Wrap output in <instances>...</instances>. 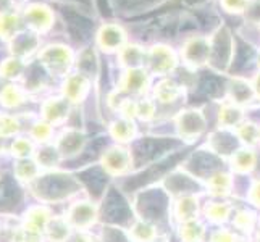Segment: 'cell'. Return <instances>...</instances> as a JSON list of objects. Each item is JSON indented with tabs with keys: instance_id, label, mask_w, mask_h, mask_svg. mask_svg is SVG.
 I'll use <instances>...</instances> for the list:
<instances>
[{
	"instance_id": "obj_21",
	"label": "cell",
	"mask_w": 260,
	"mask_h": 242,
	"mask_svg": "<svg viewBox=\"0 0 260 242\" xmlns=\"http://www.w3.org/2000/svg\"><path fill=\"white\" fill-rule=\"evenodd\" d=\"M257 165V152L254 147H241L230 155V166L238 175L250 173Z\"/></svg>"
},
{
	"instance_id": "obj_32",
	"label": "cell",
	"mask_w": 260,
	"mask_h": 242,
	"mask_svg": "<svg viewBox=\"0 0 260 242\" xmlns=\"http://www.w3.org/2000/svg\"><path fill=\"white\" fill-rule=\"evenodd\" d=\"M20 129H21V123L15 115L0 113V136L12 137L20 132Z\"/></svg>"
},
{
	"instance_id": "obj_11",
	"label": "cell",
	"mask_w": 260,
	"mask_h": 242,
	"mask_svg": "<svg viewBox=\"0 0 260 242\" xmlns=\"http://www.w3.org/2000/svg\"><path fill=\"white\" fill-rule=\"evenodd\" d=\"M73 105H71L63 95H50L44 98L39 107V116L42 120L50 123L52 126H60L63 124L71 115Z\"/></svg>"
},
{
	"instance_id": "obj_41",
	"label": "cell",
	"mask_w": 260,
	"mask_h": 242,
	"mask_svg": "<svg viewBox=\"0 0 260 242\" xmlns=\"http://www.w3.org/2000/svg\"><path fill=\"white\" fill-rule=\"evenodd\" d=\"M249 200L257 209H260V179H255L249 189Z\"/></svg>"
},
{
	"instance_id": "obj_24",
	"label": "cell",
	"mask_w": 260,
	"mask_h": 242,
	"mask_svg": "<svg viewBox=\"0 0 260 242\" xmlns=\"http://www.w3.org/2000/svg\"><path fill=\"white\" fill-rule=\"evenodd\" d=\"M233 212H235V207L223 199L207 202L205 207L202 209L205 220L213 223V225H223V223H226L233 217Z\"/></svg>"
},
{
	"instance_id": "obj_20",
	"label": "cell",
	"mask_w": 260,
	"mask_h": 242,
	"mask_svg": "<svg viewBox=\"0 0 260 242\" xmlns=\"http://www.w3.org/2000/svg\"><path fill=\"white\" fill-rule=\"evenodd\" d=\"M201 212L199 197L192 194L179 195L173 203V215L178 223H184L189 220H196L197 215Z\"/></svg>"
},
{
	"instance_id": "obj_43",
	"label": "cell",
	"mask_w": 260,
	"mask_h": 242,
	"mask_svg": "<svg viewBox=\"0 0 260 242\" xmlns=\"http://www.w3.org/2000/svg\"><path fill=\"white\" fill-rule=\"evenodd\" d=\"M257 226H258V232H260V218H258V223H257Z\"/></svg>"
},
{
	"instance_id": "obj_23",
	"label": "cell",
	"mask_w": 260,
	"mask_h": 242,
	"mask_svg": "<svg viewBox=\"0 0 260 242\" xmlns=\"http://www.w3.org/2000/svg\"><path fill=\"white\" fill-rule=\"evenodd\" d=\"M23 29H24V23L20 10L0 15V44L2 46H7Z\"/></svg>"
},
{
	"instance_id": "obj_6",
	"label": "cell",
	"mask_w": 260,
	"mask_h": 242,
	"mask_svg": "<svg viewBox=\"0 0 260 242\" xmlns=\"http://www.w3.org/2000/svg\"><path fill=\"white\" fill-rule=\"evenodd\" d=\"M175 126L179 137L192 142L199 139L207 129V118L199 109H184L176 115Z\"/></svg>"
},
{
	"instance_id": "obj_31",
	"label": "cell",
	"mask_w": 260,
	"mask_h": 242,
	"mask_svg": "<svg viewBox=\"0 0 260 242\" xmlns=\"http://www.w3.org/2000/svg\"><path fill=\"white\" fill-rule=\"evenodd\" d=\"M46 228L52 242H67L71 236V225L67 218H53Z\"/></svg>"
},
{
	"instance_id": "obj_30",
	"label": "cell",
	"mask_w": 260,
	"mask_h": 242,
	"mask_svg": "<svg viewBox=\"0 0 260 242\" xmlns=\"http://www.w3.org/2000/svg\"><path fill=\"white\" fill-rule=\"evenodd\" d=\"M257 223H258V218L252 210L241 209L233 215V226H235L236 231L244 232V234L254 232V228L257 226Z\"/></svg>"
},
{
	"instance_id": "obj_3",
	"label": "cell",
	"mask_w": 260,
	"mask_h": 242,
	"mask_svg": "<svg viewBox=\"0 0 260 242\" xmlns=\"http://www.w3.org/2000/svg\"><path fill=\"white\" fill-rule=\"evenodd\" d=\"M178 55L176 52L165 44H154L147 49L146 55V70L150 76L157 78H167L173 73L178 66Z\"/></svg>"
},
{
	"instance_id": "obj_13",
	"label": "cell",
	"mask_w": 260,
	"mask_h": 242,
	"mask_svg": "<svg viewBox=\"0 0 260 242\" xmlns=\"http://www.w3.org/2000/svg\"><path fill=\"white\" fill-rule=\"evenodd\" d=\"M67 220L70 221L71 226H75L78 231H86L91 228L95 220H97V207L92 202H76L75 205H71L68 210Z\"/></svg>"
},
{
	"instance_id": "obj_22",
	"label": "cell",
	"mask_w": 260,
	"mask_h": 242,
	"mask_svg": "<svg viewBox=\"0 0 260 242\" xmlns=\"http://www.w3.org/2000/svg\"><path fill=\"white\" fill-rule=\"evenodd\" d=\"M109 132H110L112 139L116 142V144L124 146V144H128V142H131L134 137H136V134H138L136 121L120 116V118H116V120H113L110 123Z\"/></svg>"
},
{
	"instance_id": "obj_7",
	"label": "cell",
	"mask_w": 260,
	"mask_h": 242,
	"mask_svg": "<svg viewBox=\"0 0 260 242\" xmlns=\"http://www.w3.org/2000/svg\"><path fill=\"white\" fill-rule=\"evenodd\" d=\"M95 47L104 53H118L128 44V32L118 23H104L95 31Z\"/></svg>"
},
{
	"instance_id": "obj_34",
	"label": "cell",
	"mask_w": 260,
	"mask_h": 242,
	"mask_svg": "<svg viewBox=\"0 0 260 242\" xmlns=\"http://www.w3.org/2000/svg\"><path fill=\"white\" fill-rule=\"evenodd\" d=\"M53 134V126L50 123H47L46 120H38L32 123L31 126V137H34L39 142H47Z\"/></svg>"
},
{
	"instance_id": "obj_27",
	"label": "cell",
	"mask_w": 260,
	"mask_h": 242,
	"mask_svg": "<svg viewBox=\"0 0 260 242\" xmlns=\"http://www.w3.org/2000/svg\"><path fill=\"white\" fill-rule=\"evenodd\" d=\"M205 234H207V229L199 218L179 223L178 226V236L181 242H202Z\"/></svg>"
},
{
	"instance_id": "obj_18",
	"label": "cell",
	"mask_w": 260,
	"mask_h": 242,
	"mask_svg": "<svg viewBox=\"0 0 260 242\" xmlns=\"http://www.w3.org/2000/svg\"><path fill=\"white\" fill-rule=\"evenodd\" d=\"M29 94L20 83H7L0 92V107L5 110H16L28 103Z\"/></svg>"
},
{
	"instance_id": "obj_25",
	"label": "cell",
	"mask_w": 260,
	"mask_h": 242,
	"mask_svg": "<svg viewBox=\"0 0 260 242\" xmlns=\"http://www.w3.org/2000/svg\"><path fill=\"white\" fill-rule=\"evenodd\" d=\"M207 192L215 199H225L233 189V176L228 171H215L205 181Z\"/></svg>"
},
{
	"instance_id": "obj_45",
	"label": "cell",
	"mask_w": 260,
	"mask_h": 242,
	"mask_svg": "<svg viewBox=\"0 0 260 242\" xmlns=\"http://www.w3.org/2000/svg\"><path fill=\"white\" fill-rule=\"evenodd\" d=\"M258 66H260V52H258Z\"/></svg>"
},
{
	"instance_id": "obj_26",
	"label": "cell",
	"mask_w": 260,
	"mask_h": 242,
	"mask_svg": "<svg viewBox=\"0 0 260 242\" xmlns=\"http://www.w3.org/2000/svg\"><path fill=\"white\" fill-rule=\"evenodd\" d=\"M26 66H28L26 61L5 55L0 58V79H4L5 83H21Z\"/></svg>"
},
{
	"instance_id": "obj_38",
	"label": "cell",
	"mask_w": 260,
	"mask_h": 242,
	"mask_svg": "<svg viewBox=\"0 0 260 242\" xmlns=\"http://www.w3.org/2000/svg\"><path fill=\"white\" fill-rule=\"evenodd\" d=\"M210 242H239L235 231L226 228H218L210 234Z\"/></svg>"
},
{
	"instance_id": "obj_35",
	"label": "cell",
	"mask_w": 260,
	"mask_h": 242,
	"mask_svg": "<svg viewBox=\"0 0 260 242\" xmlns=\"http://www.w3.org/2000/svg\"><path fill=\"white\" fill-rule=\"evenodd\" d=\"M61 158V154L58 152L57 147L49 146V147H44L42 152L39 154V166H55Z\"/></svg>"
},
{
	"instance_id": "obj_12",
	"label": "cell",
	"mask_w": 260,
	"mask_h": 242,
	"mask_svg": "<svg viewBox=\"0 0 260 242\" xmlns=\"http://www.w3.org/2000/svg\"><path fill=\"white\" fill-rule=\"evenodd\" d=\"M50 79L52 76L44 70V66L39 61L32 60L28 63V66H26L24 76L20 84L26 89V92L29 95H34V94H41L44 89H47Z\"/></svg>"
},
{
	"instance_id": "obj_1",
	"label": "cell",
	"mask_w": 260,
	"mask_h": 242,
	"mask_svg": "<svg viewBox=\"0 0 260 242\" xmlns=\"http://www.w3.org/2000/svg\"><path fill=\"white\" fill-rule=\"evenodd\" d=\"M36 60L44 66V70L53 78H67L73 73V66L76 65V55L71 46L65 42H47L44 44Z\"/></svg>"
},
{
	"instance_id": "obj_39",
	"label": "cell",
	"mask_w": 260,
	"mask_h": 242,
	"mask_svg": "<svg viewBox=\"0 0 260 242\" xmlns=\"http://www.w3.org/2000/svg\"><path fill=\"white\" fill-rule=\"evenodd\" d=\"M12 149H13V152H16V155L26 157L32 150V142L26 137H18V139H15Z\"/></svg>"
},
{
	"instance_id": "obj_10",
	"label": "cell",
	"mask_w": 260,
	"mask_h": 242,
	"mask_svg": "<svg viewBox=\"0 0 260 242\" xmlns=\"http://www.w3.org/2000/svg\"><path fill=\"white\" fill-rule=\"evenodd\" d=\"M101 165L105 173L110 176H121L128 173L133 166V155L131 152L120 144L109 147L101 158Z\"/></svg>"
},
{
	"instance_id": "obj_17",
	"label": "cell",
	"mask_w": 260,
	"mask_h": 242,
	"mask_svg": "<svg viewBox=\"0 0 260 242\" xmlns=\"http://www.w3.org/2000/svg\"><path fill=\"white\" fill-rule=\"evenodd\" d=\"M146 55H147V49L139 46V44L128 42L126 46L116 53V58H118V63L124 71L134 68H146Z\"/></svg>"
},
{
	"instance_id": "obj_16",
	"label": "cell",
	"mask_w": 260,
	"mask_h": 242,
	"mask_svg": "<svg viewBox=\"0 0 260 242\" xmlns=\"http://www.w3.org/2000/svg\"><path fill=\"white\" fill-rule=\"evenodd\" d=\"M152 95L157 103L170 105L178 102L183 95V86L178 84L172 78H160L158 83L152 87Z\"/></svg>"
},
{
	"instance_id": "obj_19",
	"label": "cell",
	"mask_w": 260,
	"mask_h": 242,
	"mask_svg": "<svg viewBox=\"0 0 260 242\" xmlns=\"http://www.w3.org/2000/svg\"><path fill=\"white\" fill-rule=\"evenodd\" d=\"M244 121H246V115H244L243 107H239L230 100H225L221 103L218 110V126L221 129L235 131L239 124H243Z\"/></svg>"
},
{
	"instance_id": "obj_8",
	"label": "cell",
	"mask_w": 260,
	"mask_h": 242,
	"mask_svg": "<svg viewBox=\"0 0 260 242\" xmlns=\"http://www.w3.org/2000/svg\"><path fill=\"white\" fill-rule=\"evenodd\" d=\"M150 87V73L146 68H134L124 70L118 81V89L116 92L134 97H144Z\"/></svg>"
},
{
	"instance_id": "obj_36",
	"label": "cell",
	"mask_w": 260,
	"mask_h": 242,
	"mask_svg": "<svg viewBox=\"0 0 260 242\" xmlns=\"http://www.w3.org/2000/svg\"><path fill=\"white\" fill-rule=\"evenodd\" d=\"M220 5L225 12L233 15H244L250 5V0H220Z\"/></svg>"
},
{
	"instance_id": "obj_4",
	"label": "cell",
	"mask_w": 260,
	"mask_h": 242,
	"mask_svg": "<svg viewBox=\"0 0 260 242\" xmlns=\"http://www.w3.org/2000/svg\"><path fill=\"white\" fill-rule=\"evenodd\" d=\"M181 61L191 70H199L210 63L212 57V44L205 36H191L187 38L179 52Z\"/></svg>"
},
{
	"instance_id": "obj_40",
	"label": "cell",
	"mask_w": 260,
	"mask_h": 242,
	"mask_svg": "<svg viewBox=\"0 0 260 242\" xmlns=\"http://www.w3.org/2000/svg\"><path fill=\"white\" fill-rule=\"evenodd\" d=\"M23 4V0H0V15L18 12Z\"/></svg>"
},
{
	"instance_id": "obj_15",
	"label": "cell",
	"mask_w": 260,
	"mask_h": 242,
	"mask_svg": "<svg viewBox=\"0 0 260 242\" xmlns=\"http://www.w3.org/2000/svg\"><path fill=\"white\" fill-rule=\"evenodd\" d=\"M86 144V136L84 134L76 129V128H67L61 131V134L57 139V149L61 154V157H73L76 154H79Z\"/></svg>"
},
{
	"instance_id": "obj_14",
	"label": "cell",
	"mask_w": 260,
	"mask_h": 242,
	"mask_svg": "<svg viewBox=\"0 0 260 242\" xmlns=\"http://www.w3.org/2000/svg\"><path fill=\"white\" fill-rule=\"evenodd\" d=\"M254 98H257L255 95V89L254 84L250 81L244 79V78H231L230 84H228V100L236 103L239 107L250 105L254 102Z\"/></svg>"
},
{
	"instance_id": "obj_44",
	"label": "cell",
	"mask_w": 260,
	"mask_h": 242,
	"mask_svg": "<svg viewBox=\"0 0 260 242\" xmlns=\"http://www.w3.org/2000/svg\"><path fill=\"white\" fill-rule=\"evenodd\" d=\"M0 49H2V50H5V46H2V44H0Z\"/></svg>"
},
{
	"instance_id": "obj_37",
	"label": "cell",
	"mask_w": 260,
	"mask_h": 242,
	"mask_svg": "<svg viewBox=\"0 0 260 242\" xmlns=\"http://www.w3.org/2000/svg\"><path fill=\"white\" fill-rule=\"evenodd\" d=\"M36 175H38V165L32 163V161H28V160H24L21 161L20 165H18V169H16V176L18 179H32L36 178Z\"/></svg>"
},
{
	"instance_id": "obj_29",
	"label": "cell",
	"mask_w": 260,
	"mask_h": 242,
	"mask_svg": "<svg viewBox=\"0 0 260 242\" xmlns=\"http://www.w3.org/2000/svg\"><path fill=\"white\" fill-rule=\"evenodd\" d=\"M236 137L244 147H254L260 144V126L252 121H244L235 129Z\"/></svg>"
},
{
	"instance_id": "obj_28",
	"label": "cell",
	"mask_w": 260,
	"mask_h": 242,
	"mask_svg": "<svg viewBox=\"0 0 260 242\" xmlns=\"http://www.w3.org/2000/svg\"><path fill=\"white\" fill-rule=\"evenodd\" d=\"M128 234L133 242H154L158 237V231L154 223L147 220H138L136 223H133Z\"/></svg>"
},
{
	"instance_id": "obj_42",
	"label": "cell",
	"mask_w": 260,
	"mask_h": 242,
	"mask_svg": "<svg viewBox=\"0 0 260 242\" xmlns=\"http://www.w3.org/2000/svg\"><path fill=\"white\" fill-rule=\"evenodd\" d=\"M254 89H255V95H257V98H260V73L257 75V78L254 79Z\"/></svg>"
},
{
	"instance_id": "obj_33",
	"label": "cell",
	"mask_w": 260,
	"mask_h": 242,
	"mask_svg": "<svg viewBox=\"0 0 260 242\" xmlns=\"http://www.w3.org/2000/svg\"><path fill=\"white\" fill-rule=\"evenodd\" d=\"M157 113V102L147 97L138 98V110H136V120L141 121H150L155 118Z\"/></svg>"
},
{
	"instance_id": "obj_5",
	"label": "cell",
	"mask_w": 260,
	"mask_h": 242,
	"mask_svg": "<svg viewBox=\"0 0 260 242\" xmlns=\"http://www.w3.org/2000/svg\"><path fill=\"white\" fill-rule=\"evenodd\" d=\"M42 46H44L42 36L24 28L21 32H18L15 38L7 44L5 53L29 63V61L36 60Z\"/></svg>"
},
{
	"instance_id": "obj_9",
	"label": "cell",
	"mask_w": 260,
	"mask_h": 242,
	"mask_svg": "<svg viewBox=\"0 0 260 242\" xmlns=\"http://www.w3.org/2000/svg\"><path fill=\"white\" fill-rule=\"evenodd\" d=\"M91 87H92L91 78L79 73V71H73V73H70L67 78H63L60 94L75 107L86 100L89 92H91Z\"/></svg>"
},
{
	"instance_id": "obj_2",
	"label": "cell",
	"mask_w": 260,
	"mask_h": 242,
	"mask_svg": "<svg viewBox=\"0 0 260 242\" xmlns=\"http://www.w3.org/2000/svg\"><path fill=\"white\" fill-rule=\"evenodd\" d=\"M24 28L39 36H49L57 26L58 15L53 5L42 0H23L20 7Z\"/></svg>"
}]
</instances>
